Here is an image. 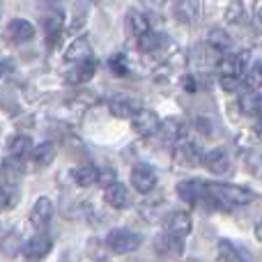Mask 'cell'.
<instances>
[{
    "label": "cell",
    "instance_id": "cell-14",
    "mask_svg": "<svg viewBox=\"0 0 262 262\" xmlns=\"http://www.w3.org/2000/svg\"><path fill=\"white\" fill-rule=\"evenodd\" d=\"M92 58V46H90V39L88 37H78L69 44V49L64 51V60L67 62H83V60H90Z\"/></svg>",
    "mask_w": 262,
    "mask_h": 262
},
{
    "label": "cell",
    "instance_id": "cell-28",
    "mask_svg": "<svg viewBox=\"0 0 262 262\" xmlns=\"http://www.w3.org/2000/svg\"><path fill=\"white\" fill-rule=\"evenodd\" d=\"M18 203V191L12 184H0V209H12Z\"/></svg>",
    "mask_w": 262,
    "mask_h": 262
},
{
    "label": "cell",
    "instance_id": "cell-15",
    "mask_svg": "<svg viewBox=\"0 0 262 262\" xmlns=\"http://www.w3.org/2000/svg\"><path fill=\"white\" fill-rule=\"evenodd\" d=\"M138 108H140L138 101L131 99L127 95H118L108 101V111L115 115V118H134Z\"/></svg>",
    "mask_w": 262,
    "mask_h": 262
},
{
    "label": "cell",
    "instance_id": "cell-24",
    "mask_svg": "<svg viewBox=\"0 0 262 262\" xmlns=\"http://www.w3.org/2000/svg\"><path fill=\"white\" fill-rule=\"evenodd\" d=\"M163 41H166V37H163V35L147 30L145 35H140V37H138V49L143 51V53H154V51L161 49Z\"/></svg>",
    "mask_w": 262,
    "mask_h": 262
},
{
    "label": "cell",
    "instance_id": "cell-21",
    "mask_svg": "<svg viewBox=\"0 0 262 262\" xmlns=\"http://www.w3.org/2000/svg\"><path fill=\"white\" fill-rule=\"evenodd\" d=\"M30 152H32V140H30V136L18 134V136H14V138L9 140V145H7V154H9V157L23 159V157H30Z\"/></svg>",
    "mask_w": 262,
    "mask_h": 262
},
{
    "label": "cell",
    "instance_id": "cell-29",
    "mask_svg": "<svg viewBox=\"0 0 262 262\" xmlns=\"http://www.w3.org/2000/svg\"><path fill=\"white\" fill-rule=\"evenodd\" d=\"M219 258H221V262H244L242 253L230 242H219Z\"/></svg>",
    "mask_w": 262,
    "mask_h": 262
},
{
    "label": "cell",
    "instance_id": "cell-17",
    "mask_svg": "<svg viewBox=\"0 0 262 262\" xmlns=\"http://www.w3.org/2000/svg\"><path fill=\"white\" fill-rule=\"evenodd\" d=\"M159 131H161V138L166 140V143H180V140H184L186 124L182 122V120L170 118V120H163Z\"/></svg>",
    "mask_w": 262,
    "mask_h": 262
},
{
    "label": "cell",
    "instance_id": "cell-39",
    "mask_svg": "<svg viewBox=\"0 0 262 262\" xmlns=\"http://www.w3.org/2000/svg\"><path fill=\"white\" fill-rule=\"evenodd\" d=\"M0 16H3V0H0Z\"/></svg>",
    "mask_w": 262,
    "mask_h": 262
},
{
    "label": "cell",
    "instance_id": "cell-19",
    "mask_svg": "<svg viewBox=\"0 0 262 262\" xmlns=\"http://www.w3.org/2000/svg\"><path fill=\"white\" fill-rule=\"evenodd\" d=\"M239 108H242V113L249 115V118H260L262 115V95L255 90L246 92L239 99Z\"/></svg>",
    "mask_w": 262,
    "mask_h": 262
},
{
    "label": "cell",
    "instance_id": "cell-5",
    "mask_svg": "<svg viewBox=\"0 0 262 262\" xmlns=\"http://www.w3.org/2000/svg\"><path fill=\"white\" fill-rule=\"evenodd\" d=\"M131 184H134V189L138 191V193H149V191L157 186V175H154V170L149 166L138 163V166H134V170H131Z\"/></svg>",
    "mask_w": 262,
    "mask_h": 262
},
{
    "label": "cell",
    "instance_id": "cell-2",
    "mask_svg": "<svg viewBox=\"0 0 262 262\" xmlns=\"http://www.w3.org/2000/svg\"><path fill=\"white\" fill-rule=\"evenodd\" d=\"M140 242H143V237L131 230H111L108 237H106V246H108L113 253H120V255L134 253L140 246Z\"/></svg>",
    "mask_w": 262,
    "mask_h": 262
},
{
    "label": "cell",
    "instance_id": "cell-20",
    "mask_svg": "<svg viewBox=\"0 0 262 262\" xmlns=\"http://www.w3.org/2000/svg\"><path fill=\"white\" fill-rule=\"evenodd\" d=\"M175 16H177V21H182V23H193L195 18L200 16V5L195 3V0H177Z\"/></svg>",
    "mask_w": 262,
    "mask_h": 262
},
{
    "label": "cell",
    "instance_id": "cell-38",
    "mask_svg": "<svg viewBox=\"0 0 262 262\" xmlns=\"http://www.w3.org/2000/svg\"><path fill=\"white\" fill-rule=\"evenodd\" d=\"M255 16H258V21L262 23V5H260V7H258V14H255Z\"/></svg>",
    "mask_w": 262,
    "mask_h": 262
},
{
    "label": "cell",
    "instance_id": "cell-33",
    "mask_svg": "<svg viewBox=\"0 0 262 262\" xmlns=\"http://www.w3.org/2000/svg\"><path fill=\"white\" fill-rule=\"evenodd\" d=\"M97 182H99V184H104V186L113 184V182H115V170H113V168H104V170H99Z\"/></svg>",
    "mask_w": 262,
    "mask_h": 262
},
{
    "label": "cell",
    "instance_id": "cell-3",
    "mask_svg": "<svg viewBox=\"0 0 262 262\" xmlns=\"http://www.w3.org/2000/svg\"><path fill=\"white\" fill-rule=\"evenodd\" d=\"M131 127L138 136L143 138H149V136L159 134V127H161V120L154 111H147V108H138L136 115L131 118Z\"/></svg>",
    "mask_w": 262,
    "mask_h": 262
},
{
    "label": "cell",
    "instance_id": "cell-4",
    "mask_svg": "<svg viewBox=\"0 0 262 262\" xmlns=\"http://www.w3.org/2000/svg\"><path fill=\"white\" fill-rule=\"evenodd\" d=\"M51 246H53L51 237L46 235V232H39V235L30 237V239H28L26 244H23L21 253H23V258H26V260H30V262H39V260H44L46 255H49Z\"/></svg>",
    "mask_w": 262,
    "mask_h": 262
},
{
    "label": "cell",
    "instance_id": "cell-18",
    "mask_svg": "<svg viewBox=\"0 0 262 262\" xmlns=\"http://www.w3.org/2000/svg\"><path fill=\"white\" fill-rule=\"evenodd\" d=\"M41 23H44V30L49 32L51 44H55V39L62 35V23H64L62 12H60V9H51L49 14H44V16H41Z\"/></svg>",
    "mask_w": 262,
    "mask_h": 262
},
{
    "label": "cell",
    "instance_id": "cell-1",
    "mask_svg": "<svg viewBox=\"0 0 262 262\" xmlns=\"http://www.w3.org/2000/svg\"><path fill=\"white\" fill-rule=\"evenodd\" d=\"M205 191L216 207H223V209H232V207H239V205H249L253 200V193L244 186H235V184H205Z\"/></svg>",
    "mask_w": 262,
    "mask_h": 262
},
{
    "label": "cell",
    "instance_id": "cell-35",
    "mask_svg": "<svg viewBox=\"0 0 262 262\" xmlns=\"http://www.w3.org/2000/svg\"><path fill=\"white\" fill-rule=\"evenodd\" d=\"M140 3H143L147 9H161L166 0H140Z\"/></svg>",
    "mask_w": 262,
    "mask_h": 262
},
{
    "label": "cell",
    "instance_id": "cell-27",
    "mask_svg": "<svg viewBox=\"0 0 262 262\" xmlns=\"http://www.w3.org/2000/svg\"><path fill=\"white\" fill-rule=\"evenodd\" d=\"M97 177H99V170H97L95 166H81L74 170V182H76L78 186H92L97 184Z\"/></svg>",
    "mask_w": 262,
    "mask_h": 262
},
{
    "label": "cell",
    "instance_id": "cell-30",
    "mask_svg": "<svg viewBox=\"0 0 262 262\" xmlns=\"http://www.w3.org/2000/svg\"><path fill=\"white\" fill-rule=\"evenodd\" d=\"M246 85L251 88V90H258V88H262V62H255L253 67L246 72Z\"/></svg>",
    "mask_w": 262,
    "mask_h": 262
},
{
    "label": "cell",
    "instance_id": "cell-25",
    "mask_svg": "<svg viewBox=\"0 0 262 262\" xmlns=\"http://www.w3.org/2000/svg\"><path fill=\"white\" fill-rule=\"evenodd\" d=\"M127 26H129L131 35H136V37L145 35V32L149 30L147 16H145V14H140V12H136V9H131V12L127 14Z\"/></svg>",
    "mask_w": 262,
    "mask_h": 262
},
{
    "label": "cell",
    "instance_id": "cell-36",
    "mask_svg": "<svg viewBox=\"0 0 262 262\" xmlns=\"http://www.w3.org/2000/svg\"><path fill=\"white\" fill-rule=\"evenodd\" d=\"M9 69H12V62L9 60H0V76H5Z\"/></svg>",
    "mask_w": 262,
    "mask_h": 262
},
{
    "label": "cell",
    "instance_id": "cell-34",
    "mask_svg": "<svg viewBox=\"0 0 262 262\" xmlns=\"http://www.w3.org/2000/svg\"><path fill=\"white\" fill-rule=\"evenodd\" d=\"M182 83H184V90H186V92H195V90H198V85H195V78H193V76H184V78H182Z\"/></svg>",
    "mask_w": 262,
    "mask_h": 262
},
{
    "label": "cell",
    "instance_id": "cell-10",
    "mask_svg": "<svg viewBox=\"0 0 262 262\" xmlns=\"http://www.w3.org/2000/svg\"><path fill=\"white\" fill-rule=\"evenodd\" d=\"M51 219H53V203L49 198H37V203L30 209V223L41 230L51 223Z\"/></svg>",
    "mask_w": 262,
    "mask_h": 262
},
{
    "label": "cell",
    "instance_id": "cell-6",
    "mask_svg": "<svg viewBox=\"0 0 262 262\" xmlns=\"http://www.w3.org/2000/svg\"><path fill=\"white\" fill-rule=\"evenodd\" d=\"M175 159L177 163H182V166L186 168H195L203 163V152H200V147L195 143H189V140H180L177 143V149H175Z\"/></svg>",
    "mask_w": 262,
    "mask_h": 262
},
{
    "label": "cell",
    "instance_id": "cell-31",
    "mask_svg": "<svg viewBox=\"0 0 262 262\" xmlns=\"http://www.w3.org/2000/svg\"><path fill=\"white\" fill-rule=\"evenodd\" d=\"M246 18V12H244V5H242V0H235V3H230V7H228L226 12V21L228 23H242Z\"/></svg>",
    "mask_w": 262,
    "mask_h": 262
},
{
    "label": "cell",
    "instance_id": "cell-9",
    "mask_svg": "<svg viewBox=\"0 0 262 262\" xmlns=\"http://www.w3.org/2000/svg\"><path fill=\"white\" fill-rule=\"evenodd\" d=\"M203 163L207 166V170L212 172V175H226V172L230 170V157H228V152L223 147H216V149H212V152H207Z\"/></svg>",
    "mask_w": 262,
    "mask_h": 262
},
{
    "label": "cell",
    "instance_id": "cell-11",
    "mask_svg": "<svg viewBox=\"0 0 262 262\" xmlns=\"http://www.w3.org/2000/svg\"><path fill=\"white\" fill-rule=\"evenodd\" d=\"M177 193L184 203L189 205H198V200H203L207 195L205 191V182H198V180H186V182H180L177 184Z\"/></svg>",
    "mask_w": 262,
    "mask_h": 262
},
{
    "label": "cell",
    "instance_id": "cell-7",
    "mask_svg": "<svg viewBox=\"0 0 262 262\" xmlns=\"http://www.w3.org/2000/svg\"><path fill=\"white\" fill-rule=\"evenodd\" d=\"M5 37L14 44H23V41H30L35 37V26L26 18H14V21L7 23V30H5Z\"/></svg>",
    "mask_w": 262,
    "mask_h": 262
},
{
    "label": "cell",
    "instance_id": "cell-16",
    "mask_svg": "<svg viewBox=\"0 0 262 262\" xmlns=\"http://www.w3.org/2000/svg\"><path fill=\"white\" fill-rule=\"evenodd\" d=\"M104 200L106 205H111L113 209H124L129 205V191L124 184H120V182H113V184L106 186L104 191Z\"/></svg>",
    "mask_w": 262,
    "mask_h": 262
},
{
    "label": "cell",
    "instance_id": "cell-8",
    "mask_svg": "<svg viewBox=\"0 0 262 262\" xmlns=\"http://www.w3.org/2000/svg\"><path fill=\"white\" fill-rule=\"evenodd\" d=\"M244 67H246V55H226L219 62V76L237 81L244 74Z\"/></svg>",
    "mask_w": 262,
    "mask_h": 262
},
{
    "label": "cell",
    "instance_id": "cell-32",
    "mask_svg": "<svg viewBox=\"0 0 262 262\" xmlns=\"http://www.w3.org/2000/svg\"><path fill=\"white\" fill-rule=\"evenodd\" d=\"M108 64H111V72H113V74H118V76H124V74L129 72V69H127V60H124V55H113Z\"/></svg>",
    "mask_w": 262,
    "mask_h": 262
},
{
    "label": "cell",
    "instance_id": "cell-12",
    "mask_svg": "<svg viewBox=\"0 0 262 262\" xmlns=\"http://www.w3.org/2000/svg\"><path fill=\"white\" fill-rule=\"evenodd\" d=\"M97 72V62L95 60H83V62H76V67L69 69L67 74H64V78H67V83H72V85H83V83H88L92 76H95Z\"/></svg>",
    "mask_w": 262,
    "mask_h": 262
},
{
    "label": "cell",
    "instance_id": "cell-22",
    "mask_svg": "<svg viewBox=\"0 0 262 262\" xmlns=\"http://www.w3.org/2000/svg\"><path fill=\"white\" fill-rule=\"evenodd\" d=\"M30 159H32V163H37V166H49V163L55 159V145L53 143L37 145V147H32Z\"/></svg>",
    "mask_w": 262,
    "mask_h": 262
},
{
    "label": "cell",
    "instance_id": "cell-13",
    "mask_svg": "<svg viewBox=\"0 0 262 262\" xmlns=\"http://www.w3.org/2000/svg\"><path fill=\"white\" fill-rule=\"evenodd\" d=\"M166 232L172 237H182L184 239L191 232V216L186 212H172L166 219Z\"/></svg>",
    "mask_w": 262,
    "mask_h": 262
},
{
    "label": "cell",
    "instance_id": "cell-26",
    "mask_svg": "<svg viewBox=\"0 0 262 262\" xmlns=\"http://www.w3.org/2000/svg\"><path fill=\"white\" fill-rule=\"evenodd\" d=\"M207 44L212 46L214 51H228L232 46V39L226 30H221V28H212L209 35H207Z\"/></svg>",
    "mask_w": 262,
    "mask_h": 262
},
{
    "label": "cell",
    "instance_id": "cell-37",
    "mask_svg": "<svg viewBox=\"0 0 262 262\" xmlns=\"http://www.w3.org/2000/svg\"><path fill=\"white\" fill-rule=\"evenodd\" d=\"M255 131H258V134H260V138H262V115H260L258 124H255Z\"/></svg>",
    "mask_w": 262,
    "mask_h": 262
},
{
    "label": "cell",
    "instance_id": "cell-23",
    "mask_svg": "<svg viewBox=\"0 0 262 262\" xmlns=\"http://www.w3.org/2000/svg\"><path fill=\"white\" fill-rule=\"evenodd\" d=\"M21 249H23V239H21V232L18 230L7 232V235L3 237V242H0V251H3V255H7V258H14Z\"/></svg>",
    "mask_w": 262,
    "mask_h": 262
}]
</instances>
